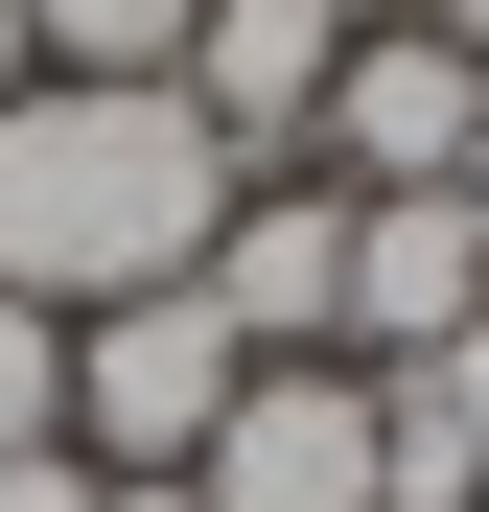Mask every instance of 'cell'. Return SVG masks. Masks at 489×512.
<instances>
[{
  "label": "cell",
  "mask_w": 489,
  "mask_h": 512,
  "mask_svg": "<svg viewBox=\"0 0 489 512\" xmlns=\"http://www.w3.org/2000/svg\"><path fill=\"white\" fill-rule=\"evenodd\" d=\"M210 210H233V140L163 94V70H24V94H0V303L94 326L140 280H187Z\"/></svg>",
  "instance_id": "obj_1"
},
{
  "label": "cell",
  "mask_w": 489,
  "mask_h": 512,
  "mask_svg": "<svg viewBox=\"0 0 489 512\" xmlns=\"http://www.w3.org/2000/svg\"><path fill=\"white\" fill-rule=\"evenodd\" d=\"M233 326H210V280H140V303H94L70 326V466H210V419H233Z\"/></svg>",
  "instance_id": "obj_2"
},
{
  "label": "cell",
  "mask_w": 489,
  "mask_h": 512,
  "mask_svg": "<svg viewBox=\"0 0 489 512\" xmlns=\"http://www.w3.org/2000/svg\"><path fill=\"white\" fill-rule=\"evenodd\" d=\"M326 70H350V0H187V47H163V94L233 140V187H280L326 140Z\"/></svg>",
  "instance_id": "obj_3"
},
{
  "label": "cell",
  "mask_w": 489,
  "mask_h": 512,
  "mask_svg": "<svg viewBox=\"0 0 489 512\" xmlns=\"http://www.w3.org/2000/svg\"><path fill=\"white\" fill-rule=\"evenodd\" d=\"M187 280H210V326H233L257 373H280V350H350V187H326V163H280V187H233Z\"/></svg>",
  "instance_id": "obj_4"
},
{
  "label": "cell",
  "mask_w": 489,
  "mask_h": 512,
  "mask_svg": "<svg viewBox=\"0 0 489 512\" xmlns=\"http://www.w3.org/2000/svg\"><path fill=\"white\" fill-rule=\"evenodd\" d=\"M187 489H210V512H373V373H350V350L233 373V419H210Z\"/></svg>",
  "instance_id": "obj_5"
},
{
  "label": "cell",
  "mask_w": 489,
  "mask_h": 512,
  "mask_svg": "<svg viewBox=\"0 0 489 512\" xmlns=\"http://www.w3.org/2000/svg\"><path fill=\"white\" fill-rule=\"evenodd\" d=\"M466 140H489V70L443 24H350V70H326V187H466Z\"/></svg>",
  "instance_id": "obj_6"
},
{
  "label": "cell",
  "mask_w": 489,
  "mask_h": 512,
  "mask_svg": "<svg viewBox=\"0 0 489 512\" xmlns=\"http://www.w3.org/2000/svg\"><path fill=\"white\" fill-rule=\"evenodd\" d=\"M489 326V187H350V373H420Z\"/></svg>",
  "instance_id": "obj_7"
},
{
  "label": "cell",
  "mask_w": 489,
  "mask_h": 512,
  "mask_svg": "<svg viewBox=\"0 0 489 512\" xmlns=\"http://www.w3.org/2000/svg\"><path fill=\"white\" fill-rule=\"evenodd\" d=\"M24 47H47V70H163L187 0H24Z\"/></svg>",
  "instance_id": "obj_8"
},
{
  "label": "cell",
  "mask_w": 489,
  "mask_h": 512,
  "mask_svg": "<svg viewBox=\"0 0 489 512\" xmlns=\"http://www.w3.org/2000/svg\"><path fill=\"white\" fill-rule=\"evenodd\" d=\"M24 443H70V326L0 303V466H24Z\"/></svg>",
  "instance_id": "obj_9"
},
{
  "label": "cell",
  "mask_w": 489,
  "mask_h": 512,
  "mask_svg": "<svg viewBox=\"0 0 489 512\" xmlns=\"http://www.w3.org/2000/svg\"><path fill=\"white\" fill-rule=\"evenodd\" d=\"M396 396H443V419H466V443H489V326H443V350H420V373H396Z\"/></svg>",
  "instance_id": "obj_10"
},
{
  "label": "cell",
  "mask_w": 489,
  "mask_h": 512,
  "mask_svg": "<svg viewBox=\"0 0 489 512\" xmlns=\"http://www.w3.org/2000/svg\"><path fill=\"white\" fill-rule=\"evenodd\" d=\"M443 47H466V70H489V0H443ZM466 187H489V140H466Z\"/></svg>",
  "instance_id": "obj_11"
},
{
  "label": "cell",
  "mask_w": 489,
  "mask_h": 512,
  "mask_svg": "<svg viewBox=\"0 0 489 512\" xmlns=\"http://www.w3.org/2000/svg\"><path fill=\"white\" fill-rule=\"evenodd\" d=\"M24 70H47V47H24V0H0V94H24Z\"/></svg>",
  "instance_id": "obj_12"
},
{
  "label": "cell",
  "mask_w": 489,
  "mask_h": 512,
  "mask_svg": "<svg viewBox=\"0 0 489 512\" xmlns=\"http://www.w3.org/2000/svg\"><path fill=\"white\" fill-rule=\"evenodd\" d=\"M350 24H443V0H350Z\"/></svg>",
  "instance_id": "obj_13"
}]
</instances>
